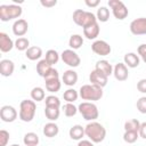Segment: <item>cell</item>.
Instances as JSON below:
<instances>
[{"label": "cell", "instance_id": "obj_1", "mask_svg": "<svg viewBox=\"0 0 146 146\" xmlns=\"http://www.w3.org/2000/svg\"><path fill=\"white\" fill-rule=\"evenodd\" d=\"M84 133L94 144L102 143L106 137V129L97 121H91L84 127Z\"/></svg>", "mask_w": 146, "mask_h": 146}, {"label": "cell", "instance_id": "obj_2", "mask_svg": "<svg viewBox=\"0 0 146 146\" xmlns=\"http://www.w3.org/2000/svg\"><path fill=\"white\" fill-rule=\"evenodd\" d=\"M23 14V9L19 5H1L0 6V21L9 22L11 19H19Z\"/></svg>", "mask_w": 146, "mask_h": 146}, {"label": "cell", "instance_id": "obj_3", "mask_svg": "<svg viewBox=\"0 0 146 146\" xmlns=\"http://www.w3.org/2000/svg\"><path fill=\"white\" fill-rule=\"evenodd\" d=\"M72 18H73V22L76 25H79V26H81L83 29L84 27H88V26H90V25H92V24H95V23L98 22L95 14H92L91 11L82 10V9L74 10Z\"/></svg>", "mask_w": 146, "mask_h": 146}, {"label": "cell", "instance_id": "obj_4", "mask_svg": "<svg viewBox=\"0 0 146 146\" xmlns=\"http://www.w3.org/2000/svg\"><path fill=\"white\" fill-rule=\"evenodd\" d=\"M36 112V104L34 100L30 99H24L19 104V112H18V117L23 122H31L34 119Z\"/></svg>", "mask_w": 146, "mask_h": 146}, {"label": "cell", "instance_id": "obj_5", "mask_svg": "<svg viewBox=\"0 0 146 146\" xmlns=\"http://www.w3.org/2000/svg\"><path fill=\"white\" fill-rule=\"evenodd\" d=\"M79 96L83 100L96 102L103 97V88H99L94 84H83L79 90Z\"/></svg>", "mask_w": 146, "mask_h": 146}, {"label": "cell", "instance_id": "obj_6", "mask_svg": "<svg viewBox=\"0 0 146 146\" xmlns=\"http://www.w3.org/2000/svg\"><path fill=\"white\" fill-rule=\"evenodd\" d=\"M78 111L86 121H90V122L98 119V115H99L98 107L92 102H82L78 106Z\"/></svg>", "mask_w": 146, "mask_h": 146}, {"label": "cell", "instance_id": "obj_7", "mask_svg": "<svg viewBox=\"0 0 146 146\" xmlns=\"http://www.w3.org/2000/svg\"><path fill=\"white\" fill-rule=\"evenodd\" d=\"M107 3L110 6V8L112 9L113 16L116 19L122 21V19H124V18L128 17L129 10H128V8L125 7V5L121 0H108Z\"/></svg>", "mask_w": 146, "mask_h": 146}, {"label": "cell", "instance_id": "obj_8", "mask_svg": "<svg viewBox=\"0 0 146 146\" xmlns=\"http://www.w3.org/2000/svg\"><path fill=\"white\" fill-rule=\"evenodd\" d=\"M60 58H62L63 63L70 67H78L81 64L80 56L75 52V50H72V49H65L60 54Z\"/></svg>", "mask_w": 146, "mask_h": 146}, {"label": "cell", "instance_id": "obj_9", "mask_svg": "<svg viewBox=\"0 0 146 146\" xmlns=\"http://www.w3.org/2000/svg\"><path fill=\"white\" fill-rule=\"evenodd\" d=\"M91 50L98 56H108L112 51L110 43L104 40H95L91 44Z\"/></svg>", "mask_w": 146, "mask_h": 146}, {"label": "cell", "instance_id": "obj_10", "mask_svg": "<svg viewBox=\"0 0 146 146\" xmlns=\"http://www.w3.org/2000/svg\"><path fill=\"white\" fill-rule=\"evenodd\" d=\"M18 116V113L16 111V108L11 105H3L0 108V117L3 122L10 123L14 122Z\"/></svg>", "mask_w": 146, "mask_h": 146}, {"label": "cell", "instance_id": "obj_11", "mask_svg": "<svg viewBox=\"0 0 146 146\" xmlns=\"http://www.w3.org/2000/svg\"><path fill=\"white\" fill-rule=\"evenodd\" d=\"M130 32L133 35H145L146 34V17H139L130 23Z\"/></svg>", "mask_w": 146, "mask_h": 146}, {"label": "cell", "instance_id": "obj_12", "mask_svg": "<svg viewBox=\"0 0 146 146\" xmlns=\"http://www.w3.org/2000/svg\"><path fill=\"white\" fill-rule=\"evenodd\" d=\"M89 81L94 86L104 88L108 82V76H106L105 74H103L102 72H99L97 70H92L89 74Z\"/></svg>", "mask_w": 146, "mask_h": 146}, {"label": "cell", "instance_id": "obj_13", "mask_svg": "<svg viewBox=\"0 0 146 146\" xmlns=\"http://www.w3.org/2000/svg\"><path fill=\"white\" fill-rule=\"evenodd\" d=\"M11 29H13L14 35H16L17 38H22L29 31V23L24 18H19V19H17V21L14 22Z\"/></svg>", "mask_w": 146, "mask_h": 146}, {"label": "cell", "instance_id": "obj_14", "mask_svg": "<svg viewBox=\"0 0 146 146\" xmlns=\"http://www.w3.org/2000/svg\"><path fill=\"white\" fill-rule=\"evenodd\" d=\"M113 75L117 81H125L129 76L127 65L124 63H116L113 67Z\"/></svg>", "mask_w": 146, "mask_h": 146}, {"label": "cell", "instance_id": "obj_15", "mask_svg": "<svg viewBox=\"0 0 146 146\" xmlns=\"http://www.w3.org/2000/svg\"><path fill=\"white\" fill-rule=\"evenodd\" d=\"M15 47L13 39L5 32H0V50L1 52H9Z\"/></svg>", "mask_w": 146, "mask_h": 146}, {"label": "cell", "instance_id": "obj_16", "mask_svg": "<svg viewBox=\"0 0 146 146\" xmlns=\"http://www.w3.org/2000/svg\"><path fill=\"white\" fill-rule=\"evenodd\" d=\"M15 71V64L10 59L0 60V74L2 76H10Z\"/></svg>", "mask_w": 146, "mask_h": 146}, {"label": "cell", "instance_id": "obj_17", "mask_svg": "<svg viewBox=\"0 0 146 146\" xmlns=\"http://www.w3.org/2000/svg\"><path fill=\"white\" fill-rule=\"evenodd\" d=\"M62 81L67 87H73L78 82V73L74 70H66L63 73Z\"/></svg>", "mask_w": 146, "mask_h": 146}, {"label": "cell", "instance_id": "obj_18", "mask_svg": "<svg viewBox=\"0 0 146 146\" xmlns=\"http://www.w3.org/2000/svg\"><path fill=\"white\" fill-rule=\"evenodd\" d=\"M99 32H100V27L97 22V23L83 29V36H86V39H88V40H95L99 35Z\"/></svg>", "mask_w": 146, "mask_h": 146}, {"label": "cell", "instance_id": "obj_19", "mask_svg": "<svg viewBox=\"0 0 146 146\" xmlns=\"http://www.w3.org/2000/svg\"><path fill=\"white\" fill-rule=\"evenodd\" d=\"M123 63L127 65V67L135 68L138 67L140 64V58L136 52H127L123 57Z\"/></svg>", "mask_w": 146, "mask_h": 146}, {"label": "cell", "instance_id": "obj_20", "mask_svg": "<svg viewBox=\"0 0 146 146\" xmlns=\"http://www.w3.org/2000/svg\"><path fill=\"white\" fill-rule=\"evenodd\" d=\"M95 70L102 72L103 74H105L106 76H110L111 74H113V66L112 64L106 60V59H100L96 63V66H95Z\"/></svg>", "mask_w": 146, "mask_h": 146}, {"label": "cell", "instance_id": "obj_21", "mask_svg": "<svg viewBox=\"0 0 146 146\" xmlns=\"http://www.w3.org/2000/svg\"><path fill=\"white\" fill-rule=\"evenodd\" d=\"M68 135H70V138L73 140H81L83 138V136H86L84 128L81 124H74L73 127L70 128Z\"/></svg>", "mask_w": 146, "mask_h": 146}, {"label": "cell", "instance_id": "obj_22", "mask_svg": "<svg viewBox=\"0 0 146 146\" xmlns=\"http://www.w3.org/2000/svg\"><path fill=\"white\" fill-rule=\"evenodd\" d=\"M42 132L46 137L48 138H52V137H56L59 132V128L58 125L55 123V122H48L43 125V129H42Z\"/></svg>", "mask_w": 146, "mask_h": 146}, {"label": "cell", "instance_id": "obj_23", "mask_svg": "<svg viewBox=\"0 0 146 146\" xmlns=\"http://www.w3.org/2000/svg\"><path fill=\"white\" fill-rule=\"evenodd\" d=\"M25 56L30 60H39L42 57V49L38 46H32L25 51Z\"/></svg>", "mask_w": 146, "mask_h": 146}, {"label": "cell", "instance_id": "obj_24", "mask_svg": "<svg viewBox=\"0 0 146 146\" xmlns=\"http://www.w3.org/2000/svg\"><path fill=\"white\" fill-rule=\"evenodd\" d=\"M83 44V36L80 34H72L68 39V46L72 50H78Z\"/></svg>", "mask_w": 146, "mask_h": 146}, {"label": "cell", "instance_id": "obj_25", "mask_svg": "<svg viewBox=\"0 0 146 146\" xmlns=\"http://www.w3.org/2000/svg\"><path fill=\"white\" fill-rule=\"evenodd\" d=\"M39 141H40L39 136L35 132H27L24 135L23 143L25 146H38Z\"/></svg>", "mask_w": 146, "mask_h": 146}, {"label": "cell", "instance_id": "obj_26", "mask_svg": "<svg viewBox=\"0 0 146 146\" xmlns=\"http://www.w3.org/2000/svg\"><path fill=\"white\" fill-rule=\"evenodd\" d=\"M46 92H44V89L41 88V87H34L32 90H31V98L32 100L39 103V102H42L46 99Z\"/></svg>", "mask_w": 146, "mask_h": 146}, {"label": "cell", "instance_id": "obj_27", "mask_svg": "<svg viewBox=\"0 0 146 146\" xmlns=\"http://www.w3.org/2000/svg\"><path fill=\"white\" fill-rule=\"evenodd\" d=\"M59 58H60V55H59L55 49H49V50H47L44 59L47 60V63H48L50 66L57 64L58 60H59Z\"/></svg>", "mask_w": 146, "mask_h": 146}, {"label": "cell", "instance_id": "obj_28", "mask_svg": "<svg viewBox=\"0 0 146 146\" xmlns=\"http://www.w3.org/2000/svg\"><path fill=\"white\" fill-rule=\"evenodd\" d=\"M46 83V89L47 91L54 94V92H57L60 90V87H62V82L59 79H54V80H49V81H44Z\"/></svg>", "mask_w": 146, "mask_h": 146}, {"label": "cell", "instance_id": "obj_29", "mask_svg": "<svg viewBox=\"0 0 146 146\" xmlns=\"http://www.w3.org/2000/svg\"><path fill=\"white\" fill-rule=\"evenodd\" d=\"M59 114H60V111L57 107H47L46 106V108H44V115L50 122H54V121L58 120Z\"/></svg>", "mask_w": 146, "mask_h": 146}, {"label": "cell", "instance_id": "obj_30", "mask_svg": "<svg viewBox=\"0 0 146 146\" xmlns=\"http://www.w3.org/2000/svg\"><path fill=\"white\" fill-rule=\"evenodd\" d=\"M96 17H97V21L100 22V23H105L110 19V9L107 7H99L97 9V13H96Z\"/></svg>", "mask_w": 146, "mask_h": 146}, {"label": "cell", "instance_id": "obj_31", "mask_svg": "<svg viewBox=\"0 0 146 146\" xmlns=\"http://www.w3.org/2000/svg\"><path fill=\"white\" fill-rule=\"evenodd\" d=\"M63 98L66 103H74L79 98V91H76L74 88H68L67 90L64 91Z\"/></svg>", "mask_w": 146, "mask_h": 146}, {"label": "cell", "instance_id": "obj_32", "mask_svg": "<svg viewBox=\"0 0 146 146\" xmlns=\"http://www.w3.org/2000/svg\"><path fill=\"white\" fill-rule=\"evenodd\" d=\"M52 66H50L48 63H47V60L43 58V59H40L39 62H38V64H36V73L40 75V76H44L46 74H47V72L51 68Z\"/></svg>", "mask_w": 146, "mask_h": 146}, {"label": "cell", "instance_id": "obj_33", "mask_svg": "<svg viewBox=\"0 0 146 146\" xmlns=\"http://www.w3.org/2000/svg\"><path fill=\"white\" fill-rule=\"evenodd\" d=\"M15 48L19 51H26L30 48V41L27 38L22 36V38H17L15 41Z\"/></svg>", "mask_w": 146, "mask_h": 146}, {"label": "cell", "instance_id": "obj_34", "mask_svg": "<svg viewBox=\"0 0 146 146\" xmlns=\"http://www.w3.org/2000/svg\"><path fill=\"white\" fill-rule=\"evenodd\" d=\"M140 128V122L137 119H131L124 122V131H136L138 132Z\"/></svg>", "mask_w": 146, "mask_h": 146}, {"label": "cell", "instance_id": "obj_35", "mask_svg": "<svg viewBox=\"0 0 146 146\" xmlns=\"http://www.w3.org/2000/svg\"><path fill=\"white\" fill-rule=\"evenodd\" d=\"M63 112H64L65 116L72 117V116H74L79 111H78V107H76L73 103H66V104L63 106Z\"/></svg>", "mask_w": 146, "mask_h": 146}, {"label": "cell", "instance_id": "obj_36", "mask_svg": "<svg viewBox=\"0 0 146 146\" xmlns=\"http://www.w3.org/2000/svg\"><path fill=\"white\" fill-rule=\"evenodd\" d=\"M44 104H46L47 107H57V108L60 107V100H59V98H58L57 96H55V95H49V96H47L46 99H44Z\"/></svg>", "mask_w": 146, "mask_h": 146}, {"label": "cell", "instance_id": "obj_37", "mask_svg": "<svg viewBox=\"0 0 146 146\" xmlns=\"http://www.w3.org/2000/svg\"><path fill=\"white\" fill-rule=\"evenodd\" d=\"M139 138V133L136 131H124L123 133V140L128 144H133Z\"/></svg>", "mask_w": 146, "mask_h": 146}, {"label": "cell", "instance_id": "obj_38", "mask_svg": "<svg viewBox=\"0 0 146 146\" xmlns=\"http://www.w3.org/2000/svg\"><path fill=\"white\" fill-rule=\"evenodd\" d=\"M136 106H137V110L139 111V113L146 114V96L140 97V98L137 100Z\"/></svg>", "mask_w": 146, "mask_h": 146}, {"label": "cell", "instance_id": "obj_39", "mask_svg": "<svg viewBox=\"0 0 146 146\" xmlns=\"http://www.w3.org/2000/svg\"><path fill=\"white\" fill-rule=\"evenodd\" d=\"M43 79H44V81H49V80H54V79H59V73H58V71L56 68L51 67L47 72V74L43 76Z\"/></svg>", "mask_w": 146, "mask_h": 146}, {"label": "cell", "instance_id": "obj_40", "mask_svg": "<svg viewBox=\"0 0 146 146\" xmlns=\"http://www.w3.org/2000/svg\"><path fill=\"white\" fill-rule=\"evenodd\" d=\"M9 132L5 129L0 130V146H7V144L9 143Z\"/></svg>", "mask_w": 146, "mask_h": 146}, {"label": "cell", "instance_id": "obj_41", "mask_svg": "<svg viewBox=\"0 0 146 146\" xmlns=\"http://www.w3.org/2000/svg\"><path fill=\"white\" fill-rule=\"evenodd\" d=\"M137 54L139 58H141V60L146 63V43H143L137 48Z\"/></svg>", "mask_w": 146, "mask_h": 146}, {"label": "cell", "instance_id": "obj_42", "mask_svg": "<svg viewBox=\"0 0 146 146\" xmlns=\"http://www.w3.org/2000/svg\"><path fill=\"white\" fill-rule=\"evenodd\" d=\"M137 90L141 94H146V79H140L137 82Z\"/></svg>", "mask_w": 146, "mask_h": 146}, {"label": "cell", "instance_id": "obj_43", "mask_svg": "<svg viewBox=\"0 0 146 146\" xmlns=\"http://www.w3.org/2000/svg\"><path fill=\"white\" fill-rule=\"evenodd\" d=\"M40 3H41V6H43L46 8H51L57 5V0H41Z\"/></svg>", "mask_w": 146, "mask_h": 146}, {"label": "cell", "instance_id": "obj_44", "mask_svg": "<svg viewBox=\"0 0 146 146\" xmlns=\"http://www.w3.org/2000/svg\"><path fill=\"white\" fill-rule=\"evenodd\" d=\"M139 137H141L143 139H146V122L140 123V128H139Z\"/></svg>", "mask_w": 146, "mask_h": 146}, {"label": "cell", "instance_id": "obj_45", "mask_svg": "<svg viewBox=\"0 0 146 146\" xmlns=\"http://www.w3.org/2000/svg\"><path fill=\"white\" fill-rule=\"evenodd\" d=\"M84 3L89 7V8H95V7H98L100 1L99 0H86Z\"/></svg>", "mask_w": 146, "mask_h": 146}, {"label": "cell", "instance_id": "obj_46", "mask_svg": "<svg viewBox=\"0 0 146 146\" xmlns=\"http://www.w3.org/2000/svg\"><path fill=\"white\" fill-rule=\"evenodd\" d=\"M78 146H95V145H94V143H92L91 140H89V139H81V140H79Z\"/></svg>", "mask_w": 146, "mask_h": 146}, {"label": "cell", "instance_id": "obj_47", "mask_svg": "<svg viewBox=\"0 0 146 146\" xmlns=\"http://www.w3.org/2000/svg\"><path fill=\"white\" fill-rule=\"evenodd\" d=\"M10 146H21V145H18V144H13V145H10Z\"/></svg>", "mask_w": 146, "mask_h": 146}]
</instances>
